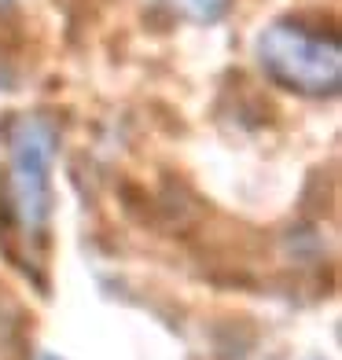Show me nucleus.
Returning a JSON list of instances; mask_svg holds the SVG:
<instances>
[{
  "label": "nucleus",
  "instance_id": "obj_1",
  "mask_svg": "<svg viewBox=\"0 0 342 360\" xmlns=\"http://www.w3.org/2000/svg\"><path fill=\"white\" fill-rule=\"evenodd\" d=\"M59 133L41 114H19L8 125L11 166L0 199V236L8 257L44 287L48 224H52V162Z\"/></svg>",
  "mask_w": 342,
  "mask_h": 360
},
{
  "label": "nucleus",
  "instance_id": "obj_2",
  "mask_svg": "<svg viewBox=\"0 0 342 360\" xmlns=\"http://www.w3.org/2000/svg\"><path fill=\"white\" fill-rule=\"evenodd\" d=\"M265 74L298 96H335L342 85V48L335 34H317L295 19H276L258 37Z\"/></svg>",
  "mask_w": 342,
  "mask_h": 360
},
{
  "label": "nucleus",
  "instance_id": "obj_3",
  "mask_svg": "<svg viewBox=\"0 0 342 360\" xmlns=\"http://www.w3.org/2000/svg\"><path fill=\"white\" fill-rule=\"evenodd\" d=\"M162 4L188 22H217L232 0H162Z\"/></svg>",
  "mask_w": 342,
  "mask_h": 360
},
{
  "label": "nucleus",
  "instance_id": "obj_4",
  "mask_svg": "<svg viewBox=\"0 0 342 360\" xmlns=\"http://www.w3.org/2000/svg\"><path fill=\"white\" fill-rule=\"evenodd\" d=\"M8 4H11V0H0V8H8Z\"/></svg>",
  "mask_w": 342,
  "mask_h": 360
}]
</instances>
